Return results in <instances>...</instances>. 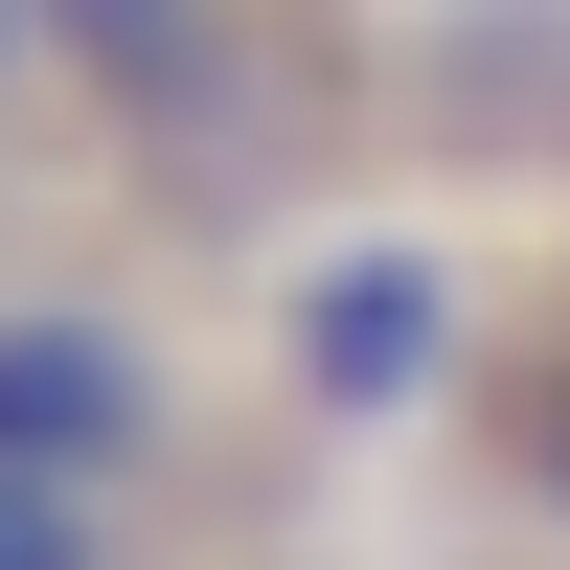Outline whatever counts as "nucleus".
<instances>
[{"mask_svg": "<svg viewBox=\"0 0 570 570\" xmlns=\"http://www.w3.org/2000/svg\"><path fill=\"white\" fill-rule=\"evenodd\" d=\"M23 91H46V23H23V0H0V115H23Z\"/></svg>", "mask_w": 570, "mask_h": 570, "instance_id": "423d86ee", "label": "nucleus"}, {"mask_svg": "<svg viewBox=\"0 0 570 570\" xmlns=\"http://www.w3.org/2000/svg\"><path fill=\"white\" fill-rule=\"evenodd\" d=\"M456 365H480V274L434 228H297L274 252V389H297V434H411Z\"/></svg>", "mask_w": 570, "mask_h": 570, "instance_id": "f03ea898", "label": "nucleus"}, {"mask_svg": "<svg viewBox=\"0 0 570 570\" xmlns=\"http://www.w3.org/2000/svg\"><path fill=\"white\" fill-rule=\"evenodd\" d=\"M502 456H525V502H548V548H570V365H525V411H502Z\"/></svg>", "mask_w": 570, "mask_h": 570, "instance_id": "39448f33", "label": "nucleus"}, {"mask_svg": "<svg viewBox=\"0 0 570 570\" xmlns=\"http://www.w3.org/2000/svg\"><path fill=\"white\" fill-rule=\"evenodd\" d=\"M23 23H46V91H69L115 160L228 183L274 137V23H252V0H23Z\"/></svg>", "mask_w": 570, "mask_h": 570, "instance_id": "7ed1b4c3", "label": "nucleus"}, {"mask_svg": "<svg viewBox=\"0 0 570 570\" xmlns=\"http://www.w3.org/2000/svg\"><path fill=\"white\" fill-rule=\"evenodd\" d=\"M0 570H160L137 502H69V480H0Z\"/></svg>", "mask_w": 570, "mask_h": 570, "instance_id": "20e7f679", "label": "nucleus"}, {"mask_svg": "<svg viewBox=\"0 0 570 570\" xmlns=\"http://www.w3.org/2000/svg\"><path fill=\"white\" fill-rule=\"evenodd\" d=\"M0 480H69V502H137L160 525L206 480V365H183L160 297L115 274H0Z\"/></svg>", "mask_w": 570, "mask_h": 570, "instance_id": "f257e3e1", "label": "nucleus"}]
</instances>
